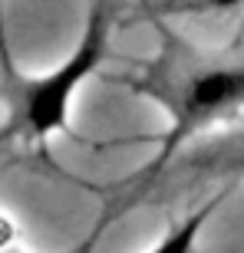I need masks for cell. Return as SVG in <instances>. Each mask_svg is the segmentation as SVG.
Returning a JSON list of instances; mask_svg holds the SVG:
<instances>
[{
  "instance_id": "obj_1",
  "label": "cell",
  "mask_w": 244,
  "mask_h": 253,
  "mask_svg": "<svg viewBox=\"0 0 244 253\" xmlns=\"http://www.w3.org/2000/svg\"><path fill=\"white\" fill-rule=\"evenodd\" d=\"M122 83L135 95L155 102L169 119L165 145L149 161L129 201L152 188L159 171L175 158V151L188 138L244 109V56H201L182 46L179 40H169L165 49H159V56L149 59L139 73L125 76Z\"/></svg>"
},
{
  "instance_id": "obj_2",
  "label": "cell",
  "mask_w": 244,
  "mask_h": 253,
  "mask_svg": "<svg viewBox=\"0 0 244 253\" xmlns=\"http://www.w3.org/2000/svg\"><path fill=\"white\" fill-rule=\"evenodd\" d=\"M106 59H109V10L103 0H93L83 33L60 66L33 76L17 73L7 66L10 79L7 135L27 141V145H47L53 135L69 131L76 95Z\"/></svg>"
},
{
  "instance_id": "obj_3",
  "label": "cell",
  "mask_w": 244,
  "mask_h": 253,
  "mask_svg": "<svg viewBox=\"0 0 244 253\" xmlns=\"http://www.w3.org/2000/svg\"><path fill=\"white\" fill-rule=\"evenodd\" d=\"M225 194H228V191H225ZM225 194H218L215 201L201 204V207L195 211V214L182 217L179 224L169 227V234L162 237V240H155V244H152L145 253H198V237H201L205 224L211 220V217H215V211L221 207Z\"/></svg>"
},
{
  "instance_id": "obj_4",
  "label": "cell",
  "mask_w": 244,
  "mask_h": 253,
  "mask_svg": "<svg viewBox=\"0 0 244 253\" xmlns=\"http://www.w3.org/2000/svg\"><path fill=\"white\" fill-rule=\"evenodd\" d=\"M172 7H179V13H235L244 0H175Z\"/></svg>"
},
{
  "instance_id": "obj_5",
  "label": "cell",
  "mask_w": 244,
  "mask_h": 253,
  "mask_svg": "<svg viewBox=\"0 0 244 253\" xmlns=\"http://www.w3.org/2000/svg\"><path fill=\"white\" fill-rule=\"evenodd\" d=\"M221 165H225L228 171H238V174H244V138L238 141L235 148H228L225 155H221Z\"/></svg>"
},
{
  "instance_id": "obj_6",
  "label": "cell",
  "mask_w": 244,
  "mask_h": 253,
  "mask_svg": "<svg viewBox=\"0 0 244 253\" xmlns=\"http://www.w3.org/2000/svg\"><path fill=\"white\" fill-rule=\"evenodd\" d=\"M13 244H17V224L0 211V250L3 247H13Z\"/></svg>"
},
{
  "instance_id": "obj_7",
  "label": "cell",
  "mask_w": 244,
  "mask_h": 253,
  "mask_svg": "<svg viewBox=\"0 0 244 253\" xmlns=\"http://www.w3.org/2000/svg\"><path fill=\"white\" fill-rule=\"evenodd\" d=\"M96 234H99V230H96ZM96 234L89 237L86 244H76V247H69V250H60V253H96V250H93V244H96ZM0 253H30V250H20V247L13 244V247H3Z\"/></svg>"
}]
</instances>
